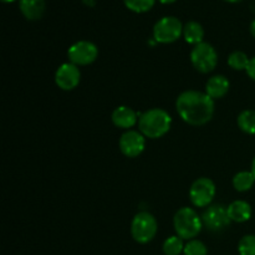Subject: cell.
<instances>
[{
    "label": "cell",
    "instance_id": "cell-4",
    "mask_svg": "<svg viewBox=\"0 0 255 255\" xmlns=\"http://www.w3.org/2000/svg\"><path fill=\"white\" fill-rule=\"evenodd\" d=\"M131 236L134 242L147 244L153 241L158 231V223L153 214L149 212H139L131 222Z\"/></svg>",
    "mask_w": 255,
    "mask_h": 255
},
{
    "label": "cell",
    "instance_id": "cell-19",
    "mask_svg": "<svg viewBox=\"0 0 255 255\" xmlns=\"http://www.w3.org/2000/svg\"><path fill=\"white\" fill-rule=\"evenodd\" d=\"M163 253L166 255H179L183 253L184 251V243L183 239L179 238L178 236H172L164 241Z\"/></svg>",
    "mask_w": 255,
    "mask_h": 255
},
{
    "label": "cell",
    "instance_id": "cell-14",
    "mask_svg": "<svg viewBox=\"0 0 255 255\" xmlns=\"http://www.w3.org/2000/svg\"><path fill=\"white\" fill-rule=\"evenodd\" d=\"M19 7L21 14L30 21H35L44 16L46 2L45 0H20Z\"/></svg>",
    "mask_w": 255,
    "mask_h": 255
},
{
    "label": "cell",
    "instance_id": "cell-25",
    "mask_svg": "<svg viewBox=\"0 0 255 255\" xmlns=\"http://www.w3.org/2000/svg\"><path fill=\"white\" fill-rule=\"evenodd\" d=\"M249 30H251V34L253 35V37L255 39V19L251 22V27H249Z\"/></svg>",
    "mask_w": 255,
    "mask_h": 255
},
{
    "label": "cell",
    "instance_id": "cell-29",
    "mask_svg": "<svg viewBox=\"0 0 255 255\" xmlns=\"http://www.w3.org/2000/svg\"><path fill=\"white\" fill-rule=\"evenodd\" d=\"M2 1H4V2H12V1H15V0H2Z\"/></svg>",
    "mask_w": 255,
    "mask_h": 255
},
{
    "label": "cell",
    "instance_id": "cell-3",
    "mask_svg": "<svg viewBox=\"0 0 255 255\" xmlns=\"http://www.w3.org/2000/svg\"><path fill=\"white\" fill-rule=\"evenodd\" d=\"M173 227L179 238L183 241H192L201 233L203 222L202 217H199L193 208L183 207L174 214Z\"/></svg>",
    "mask_w": 255,
    "mask_h": 255
},
{
    "label": "cell",
    "instance_id": "cell-28",
    "mask_svg": "<svg viewBox=\"0 0 255 255\" xmlns=\"http://www.w3.org/2000/svg\"><path fill=\"white\" fill-rule=\"evenodd\" d=\"M223 1H227V2H239V1H242V0H223Z\"/></svg>",
    "mask_w": 255,
    "mask_h": 255
},
{
    "label": "cell",
    "instance_id": "cell-17",
    "mask_svg": "<svg viewBox=\"0 0 255 255\" xmlns=\"http://www.w3.org/2000/svg\"><path fill=\"white\" fill-rule=\"evenodd\" d=\"M255 177L252 171L238 172L233 177V187L238 192H247L254 186Z\"/></svg>",
    "mask_w": 255,
    "mask_h": 255
},
{
    "label": "cell",
    "instance_id": "cell-2",
    "mask_svg": "<svg viewBox=\"0 0 255 255\" xmlns=\"http://www.w3.org/2000/svg\"><path fill=\"white\" fill-rule=\"evenodd\" d=\"M172 126V117L163 109H151L139 115V132L147 138H161L168 133Z\"/></svg>",
    "mask_w": 255,
    "mask_h": 255
},
{
    "label": "cell",
    "instance_id": "cell-20",
    "mask_svg": "<svg viewBox=\"0 0 255 255\" xmlns=\"http://www.w3.org/2000/svg\"><path fill=\"white\" fill-rule=\"evenodd\" d=\"M251 59L248 55L243 51H233L228 56V65L236 71H242V70H247Z\"/></svg>",
    "mask_w": 255,
    "mask_h": 255
},
{
    "label": "cell",
    "instance_id": "cell-1",
    "mask_svg": "<svg viewBox=\"0 0 255 255\" xmlns=\"http://www.w3.org/2000/svg\"><path fill=\"white\" fill-rule=\"evenodd\" d=\"M176 110L186 124L203 126L213 119L216 105L214 100L206 92L187 90L177 97Z\"/></svg>",
    "mask_w": 255,
    "mask_h": 255
},
{
    "label": "cell",
    "instance_id": "cell-7",
    "mask_svg": "<svg viewBox=\"0 0 255 255\" xmlns=\"http://www.w3.org/2000/svg\"><path fill=\"white\" fill-rule=\"evenodd\" d=\"M216 184L211 178L201 177L192 183L189 188V199L197 208H207L216 197Z\"/></svg>",
    "mask_w": 255,
    "mask_h": 255
},
{
    "label": "cell",
    "instance_id": "cell-23",
    "mask_svg": "<svg viewBox=\"0 0 255 255\" xmlns=\"http://www.w3.org/2000/svg\"><path fill=\"white\" fill-rule=\"evenodd\" d=\"M239 255H255V236H244L238 244Z\"/></svg>",
    "mask_w": 255,
    "mask_h": 255
},
{
    "label": "cell",
    "instance_id": "cell-5",
    "mask_svg": "<svg viewBox=\"0 0 255 255\" xmlns=\"http://www.w3.org/2000/svg\"><path fill=\"white\" fill-rule=\"evenodd\" d=\"M183 26L178 17H162L153 26V39L159 44H172L183 35Z\"/></svg>",
    "mask_w": 255,
    "mask_h": 255
},
{
    "label": "cell",
    "instance_id": "cell-10",
    "mask_svg": "<svg viewBox=\"0 0 255 255\" xmlns=\"http://www.w3.org/2000/svg\"><path fill=\"white\" fill-rule=\"evenodd\" d=\"M146 148V137L139 131L128 129L120 138V151L128 158H136Z\"/></svg>",
    "mask_w": 255,
    "mask_h": 255
},
{
    "label": "cell",
    "instance_id": "cell-24",
    "mask_svg": "<svg viewBox=\"0 0 255 255\" xmlns=\"http://www.w3.org/2000/svg\"><path fill=\"white\" fill-rule=\"evenodd\" d=\"M246 72L253 81H255V56L252 57L251 61H249V65L248 67H247Z\"/></svg>",
    "mask_w": 255,
    "mask_h": 255
},
{
    "label": "cell",
    "instance_id": "cell-16",
    "mask_svg": "<svg viewBox=\"0 0 255 255\" xmlns=\"http://www.w3.org/2000/svg\"><path fill=\"white\" fill-rule=\"evenodd\" d=\"M183 37L186 42L191 45H198L203 42L204 29L198 21H188L183 26Z\"/></svg>",
    "mask_w": 255,
    "mask_h": 255
},
{
    "label": "cell",
    "instance_id": "cell-21",
    "mask_svg": "<svg viewBox=\"0 0 255 255\" xmlns=\"http://www.w3.org/2000/svg\"><path fill=\"white\" fill-rule=\"evenodd\" d=\"M154 2H156V0H124L125 6L131 11L137 12V14L149 11L153 7Z\"/></svg>",
    "mask_w": 255,
    "mask_h": 255
},
{
    "label": "cell",
    "instance_id": "cell-18",
    "mask_svg": "<svg viewBox=\"0 0 255 255\" xmlns=\"http://www.w3.org/2000/svg\"><path fill=\"white\" fill-rule=\"evenodd\" d=\"M239 128L248 134H255V111L254 110H244L239 114L238 119Z\"/></svg>",
    "mask_w": 255,
    "mask_h": 255
},
{
    "label": "cell",
    "instance_id": "cell-8",
    "mask_svg": "<svg viewBox=\"0 0 255 255\" xmlns=\"http://www.w3.org/2000/svg\"><path fill=\"white\" fill-rule=\"evenodd\" d=\"M99 56V49L96 45L87 40H80L69 47L67 57L70 62L76 66H87L96 61Z\"/></svg>",
    "mask_w": 255,
    "mask_h": 255
},
{
    "label": "cell",
    "instance_id": "cell-27",
    "mask_svg": "<svg viewBox=\"0 0 255 255\" xmlns=\"http://www.w3.org/2000/svg\"><path fill=\"white\" fill-rule=\"evenodd\" d=\"M252 173H253L254 177H255V157H254L253 162H252Z\"/></svg>",
    "mask_w": 255,
    "mask_h": 255
},
{
    "label": "cell",
    "instance_id": "cell-6",
    "mask_svg": "<svg viewBox=\"0 0 255 255\" xmlns=\"http://www.w3.org/2000/svg\"><path fill=\"white\" fill-rule=\"evenodd\" d=\"M191 62L194 69L202 74H209L218 64V54L209 42H201L191 51Z\"/></svg>",
    "mask_w": 255,
    "mask_h": 255
},
{
    "label": "cell",
    "instance_id": "cell-13",
    "mask_svg": "<svg viewBox=\"0 0 255 255\" xmlns=\"http://www.w3.org/2000/svg\"><path fill=\"white\" fill-rule=\"evenodd\" d=\"M231 89L229 80L224 75L212 76L206 84V94L213 100L223 99Z\"/></svg>",
    "mask_w": 255,
    "mask_h": 255
},
{
    "label": "cell",
    "instance_id": "cell-9",
    "mask_svg": "<svg viewBox=\"0 0 255 255\" xmlns=\"http://www.w3.org/2000/svg\"><path fill=\"white\" fill-rule=\"evenodd\" d=\"M202 222L207 229L212 232H221L231 224L228 209L223 204H213L207 207L202 214Z\"/></svg>",
    "mask_w": 255,
    "mask_h": 255
},
{
    "label": "cell",
    "instance_id": "cell-26",
    "mask_svg": "<svg viewBox=\"0 0 255 255\" xmlns=\"http://www.w3.org/2000/svg\"><path fill=\"white\" fill-rule=\"evenodd\" d=\"M161 4H164V5H168V4H173V2H176L177 0H158Z\"/></svg>",
    "mask_w": 255,
    "mask_h": 255
},
{
    "label": "cell",
    "instance_id": "cell-15",
    "mask_svg": "<svg viewBox=\"0 0 255 255\" xmlns=\"http://www.w3.org/2000/svg\"><path fill=\"white\" fill-rule=\"evenodd\" d=\"M229 218L236 223H244L252 218V207L246 201H234L227 207Z\"/></svg>",
    "mask_w": 255,
    "mask_h": 255
},
{
    "label": "cell",
    "instance_id": "cell-12",
    "mask_svg": "<svg viewBox=\"0 0 255 255\" xmlns=\"http://www.w3.org/2000/svg\"><path fill=\"white\" fill-rule=\"evenodd\" d=\"M112 124L119 128L129 129L138 122L137 114L128 106H119L111 115Z\"/></svg>",
    "mask_w": 255,
    "mask_h": 255
},
{
    "label": "cell",
    "instance_id": "cell-22",
    "mask_svg": "<svg viewBox=\"0 0 255 255\" xmlns=\"http://www.w3.org/2000/svg\"><path fill=\"white\" fill-rule=\"evenodd\" d=\"M184 255H208V249L206 244L197 239H192L184 246Z\"/></svg>",
    "mask_w": 255,
    "mask_h": 255
},
{
    "label": "cell",
    "instance_id": "cell-11",
    "mask_svg": "<svg viewBox=\"0 0 255 255\" xmlns=\"http://www.w3.org/2000/svg\"><path fill=\"white\" fill-rule=\"evenodd\" d=\"M80 80H81V72L79 66L71 62L62 64L55 72V84L62 91H71L76 89L80 84Z\"/></svg>",
    "mask_w": 255,
    "mask_h": 255
}]
</instances>
